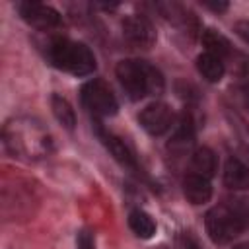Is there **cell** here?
<instances>
[{
	"label": "cell",
	"mask_w": 249,
	"mask_h": 249,
	"mask_svg": "<svg viewBox=\"0 0 249 249\" xmlns=\"http://www.w3.org/2000/svg\"><path fill=\"white\" fill-rule=\"evenodd\" d=\"M51 109H53L54 119H56L66 130H74V126H76V113H74L72 105L68 103V99H64V97L58 95V93H53V95H51Z\"/></svg>",
	"instance_id": "2e32d148"
},
{
	"label": "cell",
	"mask_w": 249,
	"mask_h": 249,
	"mask_svg": "<svg viewBox=\"0 0 249 249\" xmlns=\"http://www.w3.org/2000/svg\"><path fill=\"white\" fill-rule=\"evenodd\" d=\"M123 35L130 45L140 49H148L156 43V27L142 14H130L123 19Z\"/></svg>",
	"instance_id": "ba28073f"
},
{
	"label": "cell",
	"mask_w": 249,
	"mask_h": 249,
	"mask_svg": "<svg viewBox=\"0 0 249 249\" xmlns=\"http://www.w3.org/2000/svg\"><path fill=\"white\" fill-rule=\"evenodd\" d=\"M196 70H198V74H200L206 82L216 84V82H220V80L224 78V74H226V62H224L220 56H216V54L204 51L202 54L196 56Z\"/></svg>",
	"instance_id": "4fadbf2b"
},
{
	"label": "cell",
	"mask_w": 249,
	"mask_h": 249,
	"mask_svg": "<svg viewBox=\"0 0 249 249\" xmlns=\"http://www.w3.org/2000/svg\"><path fill=\"white\" fill-rule=\"evenodd\" d=\"M241 97H243V103H245V107L249 109V82L241 88Z\"/></svg>",
	"instance_id": "ffe728a7"
},
{
	"label": "cell",
	"mask_w": 249,
	"mask_h": 249,
	"mask_svg": "<svg viewBox=\"0 0 249 249\" xmlns=\"http://www.w3.org/2000/svg\"><path fill=\"white\" fill-rule=\"evenodd\" d=\"M204 226L214 243H230L249 228V202L245 198H231L216 204L206 212Z\"/></svg>",
	"instance_id": "7a4b0ae2"
},
{
	"label": "cell",
	"mask_w": 249,
	"mask_h": 249,
	"mask_svg": "<svg viewBox=\"0 0 249 249\" xmlns=\"http://www.w3.org/2000/svg\"><path fill=\"white\" fill-rule=\"evenodd\" d=\"M16 8H18L19 18L35 29L49 31V29H56L62 25V16L49 4L27 0V2H18Z\"/></svg>",
	"instance_id": "8992f818"
},
{
	"label": "cell",
	"mask_w": 249,
	"mask_h": 249,
	"mask_svg": "<svg viewBox=\"0 0 249 249\" xmlns=\"http://www.w3.org/2000/svg\"><path fill=\"white\" fill-rule=\"evenodd\" d=\"M233 249H249V245H237V247H233Z\"/></svg>",
	"instance_id": "7402d4cb"
},
{
	"label": "cell",
	"mask_w": 249,
	"mask_h": 249,
	"mask_svg": "<svg viewBox=\"0 0 249 249\" xmlns=\"http://www.w3.org/2000/svg\"><path fill=\"white\" fill-rule=\"evenodd\" d=\"M115 74L121 88L132 101L144 99L148 95H158L165 88L161 72L146 60L124 58L117 64Z\"/></svg>",
	"instance_id": "3957f363"
},
{
	"label": "cell",
	"mask_w": 249,
	"mask_h": 249,
	"mask_svg": "<svg viewBox=\"0 0 249 249\" xmlns=\"http://www.w3.org/2000/svg\"><path fill=\"white\" fill-rule=\"evenodd\" d=\"M80 99H82V105L88 109V113L95 121L113 117L119 109V101H117L113 89L101 78H93V80L86 82L80 89Z\"/></svg>",
	"instance_id": "5b68a950"
},
{
	"label": "cell",
	"mask_w": 249,
	"mask_h": 249,
	"mask_svg": "<svg viewBox=\"0 0 249 249\" xmlns=\"http://www.w3.org/2000/svg\"><path fill=\"white\" fill-rule=\"evenodd\" d=\"M156 249H169L167 245H160V247H156Z\"/></svg>",
	"instance_id": "603a6c76"
},
{
	"label": "cell",
	"mask_w": 249,
	"mask_h": 249,
	"mask_svg": "<svg viewBox=\"0 0 249 249\" xmlns=\"http://www.w3.org/2000/svg\"><path fill=\"white\" fill-rule=\"evenodd\" d=\"M95 134H97V138L101 140V144L109 150V154H111L121 165L128 167V169H138V161H136L134 152L130 150V146H128L121 136H117V134H113L111 130L103 128L99 121H95Z\"/></svg>",
	"instance_id": "9c48e42d"
},
{
	"label": "cell",
	"mask_w": 249,
	"mask_h": 249,
	"mask_svg": "<svg viewBox=\"0 0 249 249\" xmlns=\"http://www.w3.org/2000/svg\"><path fill=\"white\" fill-rule=\"evenodd\" d=\"M200 41H202V45H204V49H206V53H212V54H216V56H220L224 62L226 60H230L233 54H235V51H233V47H231V43L220 33V31H216V29H204L202 33H200Z\"/></svg>",
	"instance_id": "7c38bea8"
},
{
	"label": "cell",
	"mask_w": 249,
	"mask_h": 249,
	"mask_svg": "<svg viewBox=\"0 0 249 249\" xmlns=\"http://www.w3.org/2000/svg\"><path fill=\"white\" fill-rule=\"evenodd\" d=\"M138 121H140L142 128L148 134L161 136V134H165L173 126L175 115H173V111H171V107L167 103H163V101H152V103H148L142 109Z\"/></svg>",
	"instance_id": "52a82bcc"
},
{
	"label": "cell",
	"mask_w": 249,
	"mask_h": 249,
	"mask_svg": "<svg viewBox=\"0 0 249 249\" xmlns=\"http://www.w3.org/2000/svg\"><path fill=\"white\" fill-rule=\"evenodd\" d=\"M191 165H193V173H198V175L210 179L218 169V160H216V154L210 148L198 146L191 154Z\"/></svg>",
	"instance_id": "5bb4252c"
},
{
	"label": "cell",
	"mask_w": 249,
	"mask_h": 249,
	"mask_svg": "<svg viewBox=\"0 0 249 249\" xmlns=\"http://www.w3.org/2000/svg\"><path fill=\"white\" fill-rule=\"evenodd\" d=\"M185 247H187V249H200V247H198V243H196L195 239H191V237H187V239H185Z\"/></svg>",
	"instance_id": "44dd1931"
},
{
	"label": "cell",
	"mask_w": 249,
	"mask_h": 249,
	"mask_svg": "<svg viewBox=\"0 0 249 249\" xmlns=\"http://www.w3.org/2000/svg\"><path fill=\"white\" fill-rule=\"evenodd\" d=\"M224 185L231 191L249 189V165L237 158H230L224 165Z\"/></svg>",
	"instance_id": "8fae6325"
},
{
	"label": "cell",
	"mask_w": 249,
	"mask_h": 249,
	"mask_svg": "<svg viewBox=\"0 0 249 249\" xmlns=\"http://www.w3.org/2000/svg\"><path fill=\"white\" fill-rule=\"evenodd\" d=\"M128 228L140 239H150L156 233V222H154V218L146 210H142V208L130 210V214H128Z\"/></svg>",
	"instance_id": "9a60e30c"
},
{
	"label": "cell",
	"mask_w": 249,
	"mask_h": 249,
	"mask_svg": "<svg viewBox=\"0 0 249 249\" xmlns=\"http://www.w3.org/2000/svg\"><path fill=\"white\" fill-rule=\"evenodd\" d=\"M183 195L191 204H204L212 198V185L208 177L198 173H189L183 179Z\"/></svg>",
	"instance_id": "30bf717a"
},
{
	"label": "cell",
	"mask_w": 249,
	"mask_h": 249,
	"mask_svg": "<svg viewBox=\"0 0 249 249\" xmlns=\"http://www.w3.org/2000/svg\"><path fill=\"white\" fill-rule=\"evenodd\" d=\"M45 54L54 68L72 76H89L97 66L91 49L68 37H51L45 45Z\"/></svg>",
	"instance_id": "277c9868"
},
{
	"label": "cell",
	"mask_w": 249,
	"mask_h": 249,
	"mask_svg": "<svg viewBox=\"0 0 249 249\" xmlns=\"http://www.w3.org/2000/svg\"><path fill=\"white\" fill-rule=\"evenodd\" d=\"M202 6L212 10V12H226L228 10V2H202Z\"/></svg>",
	"instance_id": "d6986e66"
},
{
	"label": "cell",
	"mask_w": 249,
	"mask_h": 249,
	"mask_svg": "<svg viewBox=\"0 0 249 249\" xmlns=\"http://www.w3.org/2000/svg\"><path fill=\"white\" fill-rule=\"evenodd\" d=\"M76 249H97L95 245V233L88 228L80 230L76 235Z\"/></svg>",
	"instance_id": "e0dca14e"
},
{
	"label": "cell",
	"mask_w": 249,
	"mask_h": 249,
	"mask_svg": "<svg viewBox=\"0 0 249 249\" xmlns=\"http://www.w3.org/2000/svg\"><path fill=\"white\" fill-rule=\"evenodd\" d=\"M233 29H235V33L249 45V19H239V21H235Z\"/></svg>",
	"instance_id": "ac0fdd59"
},
{
	"label": "cell",
	"mask_w": 249,
	"mask_h": 249,
	"mask_svg": "<svg viewBox=\"0 0 249 249\" xmlns=\"http://www.w3.org/2000/svg\"><path fill=\"white\" fill-rule=\"evenodd\" d=\"M2 144L6 152L23 161H37L53 152V136L45 124L27 115L12 117L2 126Z\"/></svg>",
	"instance_id": "6da1fadb"
}]
</instances>
